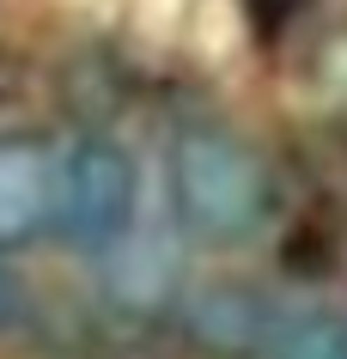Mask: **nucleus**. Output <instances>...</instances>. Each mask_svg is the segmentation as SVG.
<instances>
[{
	"label": "nucleus",
	"mask_w": 347,
	"mask_h": 359,
	"mask_svg": "<svg viewBox=\"0 0 347 359\" xmlns=\"http://www.w3.org/2000/svg\"><path fill=\"white\" fill-rule=\"evenodd\" d=\"M189 329L207 347H219V353H238V347H250L262 329H268V311L250 299V292H238V286H213V292H201V299L189 304Z\"/></svg>",
	"instance_id": "obj_4"
},
{
	"label": "nucleus",
	"mask_w": 347,
	"mask_h": 359,
	"mask_svg": "<svg viewBox=\"0 0 347 359\" xmlns=\"http://www.w3.org/2000/svg\"><path fill=\"white\" fill-rule=\"evenodd\" d=\"M55 219V158L37 134H0V250L43 238Z\"/></svg>",
	"instance_id": "obj_3"
},
{
	"label": "nucleus",
	"mask_w": 347,
	"mask_h": 359,
	"mask_svg": "<svg viewBox=\"0 0 347 359\" xmlns=\"http://www.w3.org/2000/svg\"><path fill=\"white\" fill-rule=\"evenodd\" d=\"M13 317H19V286H13V274L0 268V329H13Z\"/></svg>",
	"instance_id": "obj_6"
},
{
	"label": "nucleus",
	"mask_w": 347,
	"mask_h": 359,
	"mask_svg": "<svg viewBox=\"0 0 347 359\" xmlns=\"http://www.w3.org/2000/svg\"><path fill=\"white\" fill-rule=\"evenodd\" d=\"M135 213H140V170L128 158V147L92 134L55 165V219L49 226L74 250L104 256V250L128 244L135 238Z\"/></svg>",
	"instance_id": "obj_2"
},
{
	"label": "nucleus",
	"mask_w": 347,
	"mask_h": 359,
	"mask_svg": "<svg viewBox=\"0 0 347 359\" xmlns=\"http://www.w3.org/2000/svg\"><path fill=\"white\" fill-rule=\"evenodd\" d=\"M274 359H347V323L317 311V317H299L280 335V353Z\"/></svg>",
	"instance_id": "obj_5"
},
{
	"label": "nucleus",
	"mask_w": 347,
	"mask_h": 359,
	"mask_svg": "<svg viewBox=\"0 0 347 359\" xmlns=\"http://www.w3.org/2000/svg\"><path fill=\"white\" fill-rule=\"evenodd\" d=\"M171 208L177 226L201 244H244L274 208V177L250 140L195 122L171 147Z\"/></svg>",
	"instance_id": "obj_1"
}]
</instances>
